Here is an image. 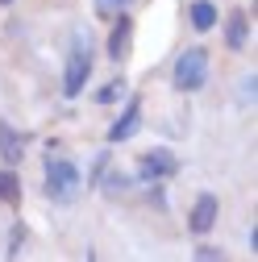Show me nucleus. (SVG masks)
Instances as JSON below:
<instances>
[{"label":"nucleus","mask_w":258,"mask_h":262,"mask_svg":"<svg viewBox=\"0 0 258 262\" xmlns=\"http://www.w3.org/2000/svg\"><path fill=\"white\" fill-rule=\"evenodd\" d=\"M0 204H9V208L21 204V175L13 167H0Z\"/></svg>","instance_id":"f8f14e48"},{"label":"nucleus","mask_w":258,"mask_h":262,"mask_svg":"<svg viewBox=\"0 0 258 262\" xmlns=\"http://www.w3.org/2000/svg\"><path fill=\"white\" fill-rule=\"evenodd\" d=\"M191 262H229V258H225V250H221V246H208V242H200L196 250H191Z\"/></svg>","instance_id":"2eb2a0df"},{"label":"nucleus","mask_w":258,"mask_h":262,"mask_svg":"<svg viewBox=\"0 0 258 262\" xmlns=\"http://www.w3.org/2000/svg\"><path fill=\"white\" fill-rule=\"evenodd\" d=\"M187 21L196 34H208V29H217V5L212 0H191L187 5Z\"/></svg>","instance_id":"9d476101"},{"label":"nucleus","mask_w":258,"mask_h":262,"mask_svg":"<svg viewBox=\"0 0 258 262\" xmlns=\"http://www.w3.org/2000/svg\"><path fill=\"white\" fill-rule=\"evenodd\" d=\"M42 191L50 204H71L75 195L83 191V171L75 158H54L46 150V179H42Z\"/></svg>","instance_id":"f257e3e1"},{"label":"nucleus","mask_w":258,"mask_h":262,"mask_svg":"<svg viewBox=\"0 0 258 262\" xmlns=\"http://www.w3.org/2000/svg\"><path fill=\"white\" fill-rule=\"evenodd\" d=\"M104 171H109V150H100V154L92 158V175L83 179V187H92V191H96V183H100V175H104Z\"/></svg>","instance_id":"f3484780"},{"label":"nucleus","mask_w":258,"mask_h":262,"mask_svg":"<svg viewBox=\"0 0 258 262\" xmlns=\"http://www.w3.org/2000/svg\"><path fill=\"white\" fill-rule=\"evenodd\" d=\"M142 129V100L138 96H129L125 100V108H121V117L109 125V146H117V142H129Z\"/></svg>","instance_id":"0eeeda50"},{"label":"nucleus","mask_w":258,"mask_h":262,"mask_svg":"<svg viewBox=\"0 0 258 262\" xmlns=\"http://www.w3.org/2000/svg\"><path fill=\"white\" fill-rule=\"evenodd\" d=\"M0 158H5V167H17L25 158V134H17L9 121H0Z\"/></svg>","instance_id":"1a4fd4ad"},{"label":"nucleus","mask_w":258,"mask_h":262,"mask_svg":"<svg viewBox=\"0 0 258 262\" xmlns=\"http://www.w3.org/2000/svg\"><path fill=\"white\" fill-rule=\"evenodd\" d=\"M179 175V158L167 150V146H150L142 158H138V175L134 179H142L146 187L150 183H167V179H175Z\"/></svg>","instance_id":"20e7f679"},{"label":"nucleus","mask_w":258,"mask_h":262,"mask_svg":"<svg viewBox=\"0 0 258 262\" xmlns=\"http://www.w3.org/2000/svg\"><path fill=\"white\" fill-rule=\"evenodd\" d=\"M88 262H100V258H96V250H88Z\"/></svg>","instance_id":"6ab92c4d"},{"label":"nucleus","mask_w":258,"mask_h":262,"mask_svg":"<svg viewBox=\"0 0 258 262\" xmlns=\"http://www.w3.org/2000/svg\"><path fill=\"white\" fill-rule=\"evenodd\" d=\"M217 216H221V200H217V191H200L196 195V204H191L187 212V229L196 237H208L212 229H217Z\"/></svg>","instance_id":"39448f33"},{"label":"nucleus","mask_w":258,"mask_h":262,"mask_svg":"<svg viewBox=\"0 0 258 262\" xmlns=\"http://www.w3.org/2000/svg\"><path fill=\"white\" fill-rule=\"evenodd\" d=\"M25 237H29V233H25V225H21V221H13V229H9V254H5L9 262H17V258H21V250H25Z\"/></svg>","instance_id":"4468645a"},{"label":"nucleus","mask_w":258,"mask_h":262,"mask_svg":"<svg viewBox=\"0 0 258 262\" xmlns=\"http://www.w3.org/2000/svg\"><path fill=\"white\" fill-rule=\"evenodd\" d=\"M92 34L88 29H75L71 34V46H67V62H62V96L75 100V96L88 88L92 79Z\"/></svg>","instance_id":"f03ea898"},{"label":"nucleus","mask_w":258,"mask_h":262,"mask_svg":"<svg viewBox=\"0 0 258 262\" xmlns=\"http://www.w3.org/2000/svg\"><path fill=\"white\" fill-rule=\"evenodd\" d=\"M0 5H5V9H9V5H13V0H0Z\"/></svg>","instance_id":"aec40b11"},{"label":"nucleus","mask_w":258,"mask_h":262,"mask_svg":"<svg viewBox=\"0 0 258 262\" xmlns=\"http://www.w3.org/2000/svg\"><path fill=\"white\" fill-rule=\"evenodd\" d=\"M208 50L204 46H187L179 58H175V71H171V83H175V92H183V96H191V92H200L204 83H208Z\"/></svg>","instance_id":"7ed1b4c3"},{"label":"nucleus","mask_w":258,"mask_h":262,"mask_svg":"<svg viewBox=\"0 0 258 262\" xmlns=\"http://www.w3.org/2000/svg\"><path fill=\"white\" fill-rule=\"evenodd\" d=\"M96 191H104L109 200H121V195L134 191V175H125V171H104L100 183H96Z\"/></svg>","instance_id":"9b49d317"},{"label":"nucleus","mask_w":258,"mask_h":262,"mask_svg":"<svg viewBox=\"0 0 258 262\" xmlns=\"http://www.w3.org/2000/svg\"><path fill=\"white\" fill-rule=\"evenodd\" d=\"M225 46H229L233 54H242L250 46V13L246 9H233L229 17H225Z\"/></svg>","instance_id":"6e6552de"},{"label":"nucleus","mask_w":258,"mask_h":262,"mask_svg":"<svg viewBox=\"0 0 258 262\" xmlns=\"http://www.w3.org/2000/svg\"><path fill=\"white\" fill-rule=\"evenodd\" d=\"M129 50H134V17H129V13H117V17H113V29H109V42H104V54L121 67V62L129 58Z\"/></svg>","instance_id":"423d86ee"},{"label":"nucleus","mask_w":258,"mask_h":262,"mask_svg":"<svg viewBox=\"0 0 258 262\" xmlns=\"http://www.w3.org/2000/svg\"><path fill=\"white\" fill-rule=\"evenodd\" d=\"M129 5H134V0H96V17H117V13H129Z\"/></svg>","instance_id":"dca6fc26"},{"label":"nucleus","mask_w":258,"mask_h":262,"mask_svg":"<svg viewBox=\"0 0 258 262\" xmlns=\"http://www.w3.org/2000/svg\"><path fill=\"white\" fill-rule=\"evenodd\" d=\"M125 96H129V83L117 75L113 83H104V88H96V96H92V100L96 104H117V100H125Z\"/></svg>","instance_id":"ddd939ff"},{"label":"nucleus","mask_w":258,"mask_h":262,"mask_svg":"<svg viewBox=\"0 0 258 262\" xmlns=\"http://www.w3.org/2000/svg\"><path fill=\"white\" fill-rule=\"evenodd\" d=\"M254 79H258V75L250 71V75H242V83H238V96H242L246 104H254V92H258V83H254Z\"/></svg>","instance_id":"a211bd4d"}]
</instances>
